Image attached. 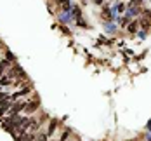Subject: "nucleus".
I'll use <instances>...</instances> for the list:
<instances>
[{"mask_svg":"<svg viewBox=\"0 0 151 141\" xmlns=\"http://www.w3.org/2000/svg\"><path fill=\"white\" fill-rule=\"evenodd\" d=\"M66 141H75V140H70V138H68V140H66Z\"/></svg>","mask_w":151,"mask_h":141,"instance_id":"423d86ee","label":"nucleus"},{"mask_svg":"<svg viewBox=\"0 0 151 141\" xmlns=\"http://www.w3.org/2000/svg\"><path fill=\"white\" fill-rule=\"evenodd\" d=\"M148 129H150V131H151V122H150V125H148Z\"/></svg>","mask_w":151,"mask_h":141,"instance_id":"39448f33","label":"nucleus"},{"mask_svg":"<svg viewBox=\"0 0 151 141\" xmlns=\"http://www.w3.org/2000/svg\"><path fill=\"white\" fill-rule=\"evenodd\" d=\"M50 140V136H49V132H47V129H45V125L37 132V138H35V141H49Z\"/></svg>","mask_w":151,"mask_h":141,"instance_id":"f03ea898","label":"nucleus"},{"mask_svg":"<svg viewBox=\"0 0 151 141\" xmlns=\"http://www.w3.org/2000/svg\"><path fill=\"white\" fill-rule=\"evenodd\" d=\"M137 25H139L137 21H132V23H130V25L127 26V31H129L130 35H132V33H136V30H137Z\"/></svg>","mask_w":151,"mask_h":141,"instance_id":"7ed1b4c3","label":"nucleus"},{"mask_svg":"<svg viewBox=\"0 0 151 141\" xmlns=\"http://www.w3.org/2000/svg\"><path fill=\"white\" fill-rule=\"evenodd\" d=\"M12 63H16V58L9 52V51H5V58H2V59H0V77L5 73V70H7Z\"/></svg>","mask_w":151,"mask_h":141,"instance_id":"f257e3e1","label":"nucleus"},{"mask_svg":"<svg viewBox=\"0 0 151 141\" xmlns=\"http://www.w3.org/2000/svg\"><path fill=\"white\" fill-rule=\"evenodd\" d=\"M54 2H56V4H63V2H64V0H54Z\"/></svg>","mask_w":151,"mask_h":141,"instance_id":"20e7f679","label":"nucleus"}]
</instances>
